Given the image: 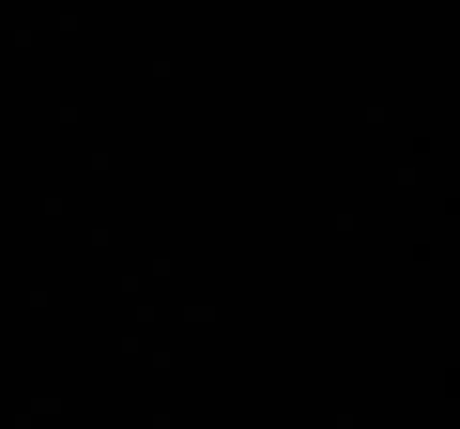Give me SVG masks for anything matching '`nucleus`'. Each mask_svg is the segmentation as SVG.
<instances>
[]
</instances>
